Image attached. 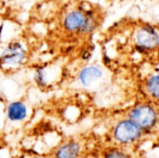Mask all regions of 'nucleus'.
<instances>
[{"label": "nucleus", "instance_id": "nucleus-9", "mask_svg": "<svg viewBox=\"0 0 159 158\" xmlns=\"http://www.w3.org/2000/svg\"><path fill=\"white\" fill-rule=\"evenodd\" d=\"M158 76L156 74V75H153L147 82V90L148 92L155 98V99H157L158 98Z\"/></svg>", "mask_w": 159, "mask_h": 158}, {"label": "nucleus", "instance_id": "nucleus-5", "mask_svg": "<svg viewBox=\"0 0 159 158\" xmlns=\"http://www.w3.org/2000/svg\"><path fill=\"white\" fill-rule=\"evenodd\" d=\"M24 57L25 50L23 47L18 43H13L3 51L1 55V61L3 64L16 65L20 64L24 60Z\"/></svg>", "mask_w": 159, "mask_h": 158}, {"label": "nucleus", "instance_id": "nucleus-7", "mask_svg": "<svg viewBox=\"0 0 159 158\" xmlns=\"http://www.w3.org/2000/svg\"><path fill=\"white\" fill-rule=\"evenodd\" d=\"M80 147L76 142H68L61 146L56 152V158H76Z\"/></svg>", "mask_w": 159, "mask_h": 158}, {"label": "nucleus", "instance_id": "nucleus-4", "mask_svg": "<svg viewBox=\"0 0 159 158\" xmlns=\"http://www.w3.org/2000/svg\"><path fill=\"white\" fill-rule=\"evenodd\" d=\"M137 46L143 50L152 49L158 45V34L157 31L150 26L141 28L136 35Z\"/></svg>", "mask_w": 159, "mask_h": 158}, {"label": "nucleus", "instance_id": "nucleus-2", "mask_svg": "<svg viewBox=\"0 0 159 158\" xmlns=\"http://www.w3.org/2000/svg\"><path fill=\"white\" fill-rule=\"evenodd\" d=\"M115 138L122 143H129L138 140L142 135V129L133 121L123 120L115 128Z\"/></svg>", "mask_w": 159, "mask_h": 158}, {"label": "nucleus", "instance_id": "nucleus-10", "mask_svg": "<svg viewBox=\"0 0 159 158\" xmlns=\"http://www.w3.org/2000/svg\"><path fill=\"white\" fill-rule=\"evenodd\" d=\"M105 158H129L126 154L118 150H112L108 152L105 156Z\"/></svg>", "mask_w": 159, "mask_h": 158}, {"label": "nucleus", "instance_id": "nucleus-6", "mask_svg": "<svg viewBox=\"0 0 159 158\" xmlns=\"http://www.w3.org/2000/svg\"><path fill=\"white\" fill-rule=\"evenodd\" d=\"M7 117L11 121H21L26 117L27 110L23 103L15 102L7 107Z\"/></svg>", "mask_w": 159, "mask_h": 158}, {"label": "nucleus", "instance_id": "nucleus-8", "mask_svg": "<svg viewBox=\"0 0 159 158\" xmlns=\"http://www.w3.org/2000/svg\"><path fill=\"white\" fill-rule=\"evenodd\" d=\"M102 73L99 68L91 66V67H88V68L84 69L81 72L79 78L83 85L89 86L95 80L99 79L102 76Z\"/></svg>", "mask_w": 159, "mask_h": 158}, {"label": "nucleus", "instance_id": "nucleus-3", "mask_svg": "<svg viewBox=\"0 0 159 158\" xmlns=\"http://www.w3.org/2000/svg\"><path fill=\"white\" fill-rule=\"evenodd\" d=\"M91 21L80 11L70 12L64 20V26L68 31H89L92 28Z\"/></svg>", "mask_w": 159, "mask_h": 158}, {"label": "nucleus", "instance_id": "nucleus-1", "mask_svg": "<svg viewBox=\"0 0 159 158\" xmlns=\"http://www.w3.org/2000/svg\"><path fill=\"white\" fill-rule=\"evenodd\" d=\"M129 119L142 129H152L157 124V114L152 106L143 104L131 110L129 113Z\"/></svg>", "mask_w": 159, "mask_h": 158}]
</instances>
